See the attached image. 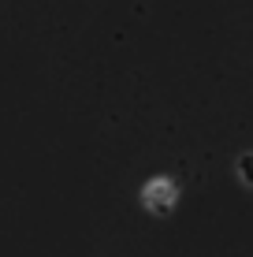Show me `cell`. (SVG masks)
I'll list each match as a JSON object with an SVG mask.
<instances>
[{"label": "cell", "mask_w": 253, "mask_h": 257, "mask_svg": "<svg viewBox=\"0 0 253 257\" xmlns=\"http://www.w3.org/2000/svg\"><path fill=\"white\" fill-rule=\"evenodd\" d=\"M242 168H246V179H253V161H242Z\"/></svg>", "instance_id": "1"}]
</instances>
